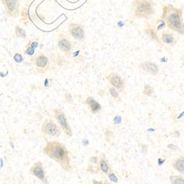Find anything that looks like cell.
Returning a JSON list of instances; mask_svg holds the SVG:
<instances>
[{
  "label": "cell",
  "mask_w": 184,
  "mask_h": 184,
  "mask_svg": "<svg viewBox=\"0 0 184 184\" xmlns=\"http://www.w3.org/2000/svg\"><path fill=\"white\" fill-rule=\"evenodd\" d=\"M45 155L58 163L66 172L71 170V158L68 150L62 143L57 141H50L46 144L43 149Z\"/></svg>",
  "instance_id": "cell-1"
},
{
  "label": "cell",
  "mask_w": 184,
  "mask_h": 184,
  "mask_svg": "<svg viewBox=\"0 0 184 184\" xmlns=\"http://www.w3.org/2000/svg\"><path fill=\"white\" fill-rule=\"evenodd\" d=\"M183 11L172 5H164L163 20L169 29L183 34L184 33V24L182 19Z\"/></svg>",
  "instance_id": "cell-2"
},
{
  "label": "cell",
  "mask_w": 184,
  "mask_h": 184,
  "mask_svg": "<svg viewBox=\"0 0 184 184\" xmlns=\"http://www.w3.org/2000/svg\"><path fill=\"white\" fill-rule=\"evenodd\" d=\"M132 10L138 18H147L154 13L153 2L151 0H134Z\"/></svg>",
  "instance_id": "cell-3"
},
{
  "label": "cell",
  "mask_w": 184,
  "mask_h": 184,
  "mask_svg": "<svg viewBox=\"0 0 184 184\" xmlns=\"http://www.w3.org/2000/svg\"><path fill=\"white\" fill-rule=\"evenodd\" d=\"M53 113H54L55 118L57 121V124L60 126V128L62 129L66 136L67 137H71L72 136V130L65 113L59 108L53 109Z\"/></svg>",
  "instance_id": "cell-4"
},
{
  "label": "cell",
  "mask_w": 184,
  "mask_h": 184,
  "mask_svg": "<svg viewBox=\"0 0 184 184\" xmlns=\"http://www.w3.org/2000/svg\"><path fill=\"white\" fill-rule=\"evenodd\" d=\"M41 132L45 136L59 137L61 135V128L53 119H47L42 124Z\"/></svg>",
  "instance_id": "cell-5"
},
{
  "label": "cell",
  "mask_w": 184,
  "mask_h": 184,
  "mask_svg": "<svg viewBox=\"0 0 184 184\" xmlns=\"http://www.w3.org/2000/svg\"><path fill=\"white\" fill-rule=\"evenodd\" d=\"M29 173L36 177L43 184H48V178H47V174L45 172L44 167H43V163L41 161H36L33 164L31 168L29 169Z\"/></svg>",
  "instance_id": "cell-6"
},
{
  "label": "cell",
  "mask_w": 184,
  "mask_h": 184,
  "mask_svg": "<svg viewBox=\"0 0 184 184\" xmlns=\"http://www.w3.org/2000/svg\"><path fill=\"white\" fill-rule=\"evenodd\" d=\"M107 79L112 86L120 90L121 91H123V89H124V80L119 74L111 73L107 77Z\"/></svg>",
  "instance_id": "cell-7"
},
{
  "label": "cell",
  "mask_w": 184,
  "mask_h": 184,
  "mask_svg": "<svg viewBox=\"0 0 184 184\" xmlns=\"http://www.w3.org/2000/svg\"><path fill=\"white\" fill-rule=\"evenodd\" d=\"M48 57L44 55H39L35 58V65L40 72H45L48 67Z\"/></svg>",
  "instance_id": "cell-8"
},
{
  "label": "cell",
  "mask_w": 184,
  "mask_h": 184,
  "mask_svg": "<svg viewBox=\"0 0 184 184\" xmlns=\"http://www.w3.org/2000/svg\"><path fill=\"white\" fill-rule=\"evenodd\" d=\"M70 33H71V36L76 40H83L85 38L83 28L82 26L77 24H72L70 26Z\"/></svg>",
  "instance_id": "cell-9"
},
{
  "label": "cell",
  "mask_w": 184,
  "mask_h": 184,
  "mask_svg": "<svg viewBox=\"0 0 184 184\" xmlns=\"http://www.w3.org/2000/svg\"><path fill=\"white\" fill-rule=\"evenodd\" d=\"M140 67L143 71L155 75L158 72V66L156 64L152 62H144L140 64Z\"/></svg>",
  "instance_id": "cell-10"
},
{
  "label": "cell",
  "mask_w": 184,
  "mask_h": 184,
  "mask_svg": "<svg viewBox=\"0 0 184 184\" xmlns=\"http://www.w3.org/2000/svg\"><path fill=\"white\" fill-rule=\"evenodd\" d=\"M161 40H162L163 43L165 44L173 47L174 45L176 43V40L174 36L173 33H171L169 30H165L161 34Z\"/></svg>",
  "instance_id": "cell-11"
},
{
  "label": "cell",
  "mask_w": 184,
  "mask_h": 184,
  "mask_svg": "<svg viewBox=\"0 0 184 184\" xmlns=\"http://www.w3.org/2000/svg\"><path fill=\"white\" fill-rule=\"evenodd\" d=\"M85 103L88 105V106L89 107L90 111H91V113H97V112H99L101 109V105L98 102H97L95 100L94 98H93L92 97H88V98L85 100Z\"/></svg>",
  "instance_id": "cell-12"
},
{
  "label": "cell",
  "mask_w": 184,
  "mask_h": 184,
  "mask_svg": "<svg viewBox=\"0 0 184 184\" xmlns=\"http://www.w3.org/2000/svg\"><path fill=\"white\" fill-rule=\"evenodd\" d=\"M8 10V13L13 16V13L16 12L18 9V0H2Z\"/></svg>",
  "instance_id": "cell-13"
},
{
  "label": "cell",
  "mask_w": 184,
  "mask_h": 184,
  "mask_svg": "<svg viewBox=\"0 0 184 184\" xmlns=\"http://www.w3.org/2000/svg\"><path fill=\"white\" fill-rule=\"evenodd\" d=\"M172 167L175 169L180 172V173L184 174V156L175 159L172 162Z\"/></svg>",
  "instance_id": "cell-14"
},
{
  "label": "cell",
  "mask_w": 184,
  "mask_h": 184,
  "mask_svg": "<svg viewBox=\"0 0 184 184\" xmlns=\"http://www.w3.org/2000/svg\"><path fill=\"white\" fill-rule=\"evenodd\" d=\"M58 47L60 50L64 52H69L71 49V44L67 39H60L58 42Z\"/></svg>",
  "instance_id": "cell-15"
},
{
  "label": "cell",
  "mask_w": 184,
  "mask_h": 184,
  "mask_svg": "<svg viewBox=\"0 0 184 184\" xmlns=\"http://www.w3.org/2000/svg\"><path fill=\"white\" fill-rule=\"evenodd\" d=\"M99 168H100L101 171L103 172L104 173L108 174L109 172H110V169H111L110 166H109L108 163L107 162V161H105L104 158H101L99 163Z\"/></svg>",
  "instance_id": "cell-16"
},
{
  "label": "cell",
  "mask_w": 184,
  "mask_h": 184,
  "mask_svg": "<svg viewBox=\"0 0 184 184\" xmlns=\"http://www.w3.org/2000/svg\"><path fill=\"white\" fill-rule=\"evenodd\" d=\"M172 184H184V178L181 175H173L169 178Z\"/></svg>",
  "instance_id": "cell-17"
},
{
  "label": "cell",
  "mask_w": 184,
  "mask_h": 184,
  "mask_svg": "<svg viewBox=\"0 0 184 184\" xmlns=\"http://www.w3.org/2000/svg\"><path fill=\"white\" fill-rule=\"evenodd\" d=\"M145 32H146V34H147L148 36H150V37L152 39H153V40L157 41H158V36H157L156 32L154 30V29H153V28H150V27H147V29H145Z\"/></svg>",
  "instance_id": "cell-18"
},
{
  "label": "cell",
  "mask_w": 184,
  "mask_h": 184,
  "mask_svg": "<svg viewBox=\"0 0 184 184\" xmlns=\"http://www.w3.org/2000/svg\"><path fill=\"white\" fill-rule=\"evenodd\" d=\"M143 93H144V95L146 96H151L152 94L153 93V89L150 85H144V91H143Z\"/></svg>",
  "instance_id": "cell-19"
},
{
  "label": "cell",
  "mask_w": 184,
  "mask_h": 184,
  "mask_svg": "<svg viewBox=\"0 0 184 184\" xmlns=\"http://www.w3.org/2000/svg\"><path fill=\"white\" fill-rule=\"evenodd\" d=\"M108 90H109V92H110L111 95L113 97H114V98L119 97V93H118V91L116 88H114V87H113V86H110V87H108Z\"/></svg>",
  "instance_id": "cell-20"
},
{
  "label": "cell",
  "mask_w": 184,
  "mask_h": 184,
  "mask_svg": "<svg viewBox=\"0 0 184 184\" xmlns=\"http://www.w3.org/2000/svg\"><path fill=\"white\" fill-rule=\"evenodd\" d=\"M13 59L16 63H18V64H21V63L23 62L24 60L23 57H22V55L19 54V53H16V54L14 55Z\"/></svg>",
  "instance_id": "cell-21"
},
{
  "label": "cell",
  "mask_w": 184,
  "mask_h": 184,
  "mask_svg": "<svg viewBox=\"0 0 184 184\" xmlns=\"http://www.w3.org/2000/svg\"><path fill=\"white\" fill-rule=\"evenodd\" d=\"M16 33L17 36H19V37H25V36H26L25 32L24 31V29H22V28H20L19 27H16Z\"/></svg>",
  "instance_id": "cell-22"
},
{
  "label": "cell",
  "mask_w": 184,
  "mask_h": 184,
  "mask_svg": "<svg viewBox=\"0 0 184 184\" xmlns=\"http://www.w3.org/2000/svg\"><path fill=\"white\" fill-rule=\"evenodd\" d=\"M26 53L28 55H33L35 53V49L30 46V47H29L27 49Z\"/></svg>",
  "instance_id": "cell-23"
},
{
  "label": "cell",
  "mask_w": 184,
  "mask_h": 184,
  "mask_svg": "<svg viewBox=\"0 0 184 184\" xmlns=\"http://www.w3.org/2000/svg\"><path fill=\"white\" fill-rule=\"evenodd\" d=\"M165 26H166V22H164V20H162L161 22V24H159V26L157 27V30H158V31H159V30H161V29H164Z\"/></svg>",
  "instance_id": "cell-24"
},
{
  "label": "cell",
  "mask_w": 184,
  "mask_h": 184,
  "mask_svg": "<svg viewBox=\"0 0 184 184\" xmlns=\"http://www.w3.org/2000/svg\"><path fill=\"white\" fill-rule=\"evenodd\" d=\"M105 139L108 140V138H112V136H113V133H112L111 131H110L109 130H106V131H105Z\"/></svg>",
  "instance_id": "cell-25"
},
{
  "label": "cell",
  "mask_w": 184,
  "mask_h": 184,
  "mask_svg": "<svg viewBox=\"0 0 184 184\" xmlns=\"http://www.w3.org/2000/svg\"><path fill=\"white\" fill-rule=\"evenodd\" d=\"M109 178H110L111 180L112 181H113V182H114V183H117L118 182V178H117V177L116 176V175H114V174H110V175H109Z\"/></svg>",
  "instance_id": "cell-26"
},
{
  "label": "cell",
  "mask_w": 184,
  "mask_h": 184,
  "mask_svg": "<svg viewBox=\"0 0 184 184\" xmlns=\"http://www.w3.org/2000/svg\"><path fill=\"white\" fill-rule=\"evenodd\" d=\"M65 97H66V100L68 101V102H71V100H72V98H71V96L70 94H65Z\"/></svg>",
  "instance_id": "cell-27"
},
{
  "label": "cell",
  "mask_w": 184,
  "mask_h": 184,
  "mask_svg": "<svg viewBox=\"0 0 184 184\" xmlns=\"http://www.w3.org/2000/svg\"><path fill=\"white\" fill-rule=\"evenodd\" d=\"M31 47H33V48H34V49L37 48V47H38V43L37 41H33V42H32Z\"/></svg>",
  "instance_id": "cell-28"
},
{
  "label": "cell",
  "mask_w": 184,
  "mask_h": 184,
  "mask_svg": "<svg viewBox=\"0 0 184 184\" xmlns=\"http://www.w3.org/2000/svg\"><path fill=\"white\" fill-rule=\"evenodd\" d=\"M44 86L46 87V88H49V87H50V79L45 80Z\"/></svg>",
  "instance_id": "cell-29"
},
{
  "label": "cell",
  "mask_w": 184,
  "mask_h": 184,
  "mask_svg": "<svg viewBox=\"0 0 184 184\" xmlns=\"http://www.w3.org/2000/svg\"><path fill=\"white\" fill-rule=\"evenodd\" d=\"M168 147L169 149H174V150H177V149H178V147H176V146H174V145H169Z\"/></svg>",
  "instance_id": "cell-30"
},
{
  "label": "cell",
  "mask_w": 184,
  "mask_h": 184,
  "mask_svg": "<svg viewBox=\"0 0 184 184\" xmlns=\"http://www.w3.org/2000/svg\"><path fill=\"white\" fill-rule=\"evenodd\" d=\"M93 184H104V183L102 182H101V181H93Z\"/></svg>",
  "instance_id": "cell-31"
},
{
  "label": "cell",
  "mask_w": 184,
  "mask_h": 184,
  "mask_svg": "<svg viewBox=\"0 0 184 184\" xmlns=\"http://www.w3.org/2000/svg\"><path fill=\"white\" fill-rule=\"evenodd\" d=\"M124 24H123V22H119L117 23V25L119 27H122V26H124Z\"/></svg>",
  "instance_id": "cell-32"
},
{
  "label": "cell",
  "mask_w": 184,
  "mask_h": 184,
  "mask_svg": "<svg viewBox=\"0 0 184 184\" xmlns=\"http://www.w3.org/2000/svg\"><path fill=\"white\" fill-rule=\"evenodd\" d=\"M0 76H2V78H5V76H6V74H4L3 72H0Z\"/></svg>",
  "instance_id": "cell-33"
},
{
  "label": "cell",
  "mask_w": 184,
  "mask_h": 184,
  "mask_svg": "<svg viewBox=\"0 0 184 184\" xmlns=\"http://www.w3.org/2000/svg\"><path fill=\"white\" fill-rule=\"evenodd\" d=\"M4 184H6V183H4Z\"/></svg>",
  "instance_id": "cell-34"
}]
</instances>
